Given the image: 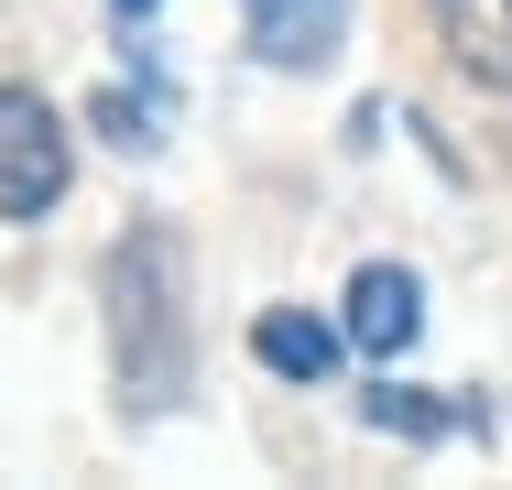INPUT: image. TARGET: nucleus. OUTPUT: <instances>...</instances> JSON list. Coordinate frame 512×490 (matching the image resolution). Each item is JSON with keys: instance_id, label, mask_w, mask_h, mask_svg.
<instances>
[{"instance_id": "1", "label": "nucleus", "mask_w": 512, "mask_h": 490, "mask_svg": "<svg viewBox=\"0 0 512 490\" xmlns=\"http://www.w3.org/2000/svg\"><path fill=\"white\" fill-rule=\"evenodd\" d=\"M109 338H120V392L131 414L186 392V284H175V240L131 229L109 251Z\"/></svg>"}, {"instance_id": "2", "label": "nucleus", "mask_w": 512, "mask_h": 490, "mask_svg": "<svg viewBox=\"0 0 512 490\" xmlns=\"http://www.w3.org/2000/svg\"><path fill=\"white\" fill-rule=\"evenodd\" d=\"M66 120L33 88H0V218H44L66 196Z\"/></svg>"}, {"instance_id": "3", "label": "nucleus", "mask_w": 512, "mask_h": 490, "mask_svg": "<svg viewBox=\"0 0 512 490\" xmlns=\"http://www.w3.org/2000/svg\"><path fill=\"white\" fill-rule=\"evenodd\" d=\"M414 327H425V284H414L404 262H371V273H349V294H338V338H349V349L393 360Z\"/></svg>"}, {"instance_id": "4", "label": "nucleus", "mask_w": 512, "mask_h": 490, "mask_svg": "<svg viewBox=\"0 0 512 490\" xmlns=\"http://www.w3.org/2000/svg\"><path fill=\"white\" fill-rule=\"evenodd\" d=\"M240 11H251V55L284 77H316L349 33V0H240Z\"/></svg>"}, {"instance_id": "5", "label": "nucleus", "mask_w": 512, "mask_h": 490, "mask_svg": "<svg viewBox=\"0 0 512 490\" xmlns=\"http://www.w3.org/2000/svg\"><path fill=\"white\" fill-rule=\"evenodd\" d=\"M436 33H447L458 77H480L491 98H512V0H436Z\"/></svg>"}, {"instance_id": "6", "label": "nucleus", "mask_w": 512, "mask_h": 490, "mask_svg": "<svg viewBox=\"0 0 512 490\" xmlns=\"http://www.w3.org/2000/svg\"><path fill=\"white\" fill-rule=\"evenodd\" d=\"M251 349H262V371H284V382H327V371H338V327L306 316V305H273V316L251 327Z\"/></svg>"}, {"instance_id": "7", "label": "nucleus", "mask_w": 512, "mask_h": 490, "mask_svg": "<svg viewBox=\"0 0 512 490\" xmlns=\"http://www.w3.org/2000/svg\"><path fill=\"white\" fill-rule=\"evenodd\" d=\"M371 425H393V436H447L458 414H447L436 392H404V382H382V392H371Z\"/></svg>"}, {"instance_id": "8", "label": "nucleus", "mask_w": 512, "mask_h": 490, "mask_svg": "<svg viewBox=\"0 0 512 490\" xmlns=\"http://www.w3.org/2000/svg\"><path fill=\"white\" fill-rule=\"evenodd\" d=\"M88 120H99V131L120 142V153H142V142H153V109H142V98H99Z\"/></svg>"}, {"instance_id": "9", "label": "nucleus", "mask_w": 512, "mask_h": 490, "mask_svg": "<svg viewBox=\"0 0 512 490\" xmlns=\"http://www.w3.org/2000/svg\"><path fill=\"white\" fill-rule=\"evenodd\" d=\"M142 11H153V0H120V22H142Z\"/></svg>"}]
</instances>
